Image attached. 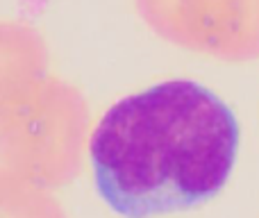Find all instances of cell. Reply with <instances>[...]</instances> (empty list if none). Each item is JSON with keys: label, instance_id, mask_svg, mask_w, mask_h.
<instances>
[{"label": "cell", "instance_id": "1", "mask_svg": "<svg viewBox=\"0 0 259 218\" xmlns=\"http://www.w3.org/2000/svg\"><path fill=\"white\" fill-rule=\"evenodd\" d=\"M230 105L187 77L116 100L89 141L94 180L109 209L148 218L191 209L223 191L239 155Z\"/></svg>", "mask_w": 259, "mask_h": 218}, {"label": "cell", "instance_id": "2", "mask_svg": "<svg viewBox=\"0 0 259 218\" xmlns=\"http://www.w3.org/2000/svg\"><path fill=\"white\" fill-rule=\"evenodd\" d=\"M164 41L223 62L259 57V0H137Z\"/></svg>", "mask_w": 259, "mask_h": 218}]
</instances>
